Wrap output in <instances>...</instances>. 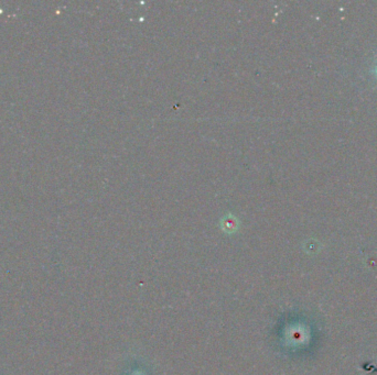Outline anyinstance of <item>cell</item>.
<instances>
[{"mask_svg": "<svg viewBox=\"0 0 377 375\" xmlns=\"http://www.w3.org/2000/svg\"><path fill=\"white\" fill-rule=\"evenodd\" d=\"M375 72H376V74H377V66H376V68H375Z\"/></svg>", "mask_w": 377, "mask_h": 375, "instance_id": "1", "label": "cell"}]
</instances>
